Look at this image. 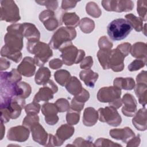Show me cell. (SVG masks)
<instances>
[{"instance_id": "ee69618b", "label": "cell", "mask_w": 147, "mask_h": 147, "mask_svg": "<svg viewBox=\"0 0 147 147\" xmlns=\"http://www.w3.org/2000/svg\"><path fill=\"white\" fill-rule=\"evenodd\" d=\"M59 112L63 113L68 111L70 109V105L67 99L65 98H59L55 103Z\"/></svg>"}, {"instance_id": "836d02e7", "label": "cell", "mask_w": 147, "mask_h": 147, "mask_svg": "<svg viewBox=\"0 0 147 147\" xmlns=\"http://www.w3.org/2000/svg\"><path fill=\"white\" fill-rule=\"evenodd\" d=\"M111 49H99L97 52V57L103 69L109 68V56Z\"/></svg>"}, {"instance_id": "5bb4252c", "label": "cell", "mask_w": 147, "mask_h": 147, "mask_svg": "<svg viewBox=\"0 0 147 147\" xmlns=\"http://www.w3.org/2000/svg\"><path fill=\"white\" fill-rule=\"evenodd\" d=\"M39 20L49 31L55 30L59 25L54 11L51 10H45L41 12L39 15Z\"/></svg>"}, {"instance_id": "11a10c76", "label": "cell", "mask_w": 147, "mask_h": 147, "mask_svg": "<svg viewBox=\"0 0 147 147\" xmlns=\"http://www.w3.org/2000/svg\"><path fill=\"white\" fill-rule=\"evenodd\" d=\"M84 106V103H80L73 98L71 102L70 109L74 111L80 113V111L83 110Z\"/></svg>"}, {"instance_id": "ab89813d", "label": "cell", "mask_w": 147, "mask_h": 147, "mask_svg": "<svg viewBox=\"0 0 147 147\" xmlns=\"http://www.w3.org/2000/svg\"><path fill=\"white\" fill-rule=\"evenodd\" d=\"M137 11L142 21H146L147 14V1L140 0L137 2Z\"/></svg>"}, {"instance_id": "be15d7a7", "label": "cell", "mask_w": 147, "mask_h": 147, "mask_svg": "<svg viewBox=\"0 0 147 147\" xmlns=\"http://www.w3.org/2000/svg\"><path fill=\"white\" fill-rule=\"evenodd\" d=\"M1 140H2L3 138V136L5 132V127L3 125V122L1 121Z\"/></svg>"}, {"instance_id": "1f68e13d", "label": "cell", "mask_w": 147, "mask_h": 147, "mask_svg": "<svg viewBox=\"0 0 147 147\" xmlns=\"http://www.w3.org/2000/svg\"><path fill=\"white\" fill-rule=\"evenodd\" d=\"M134 7V3L132 1H126V0H115V6L114 11L115 12H128L131 10Z\"/></svg>"}, {"instance_id": "9c48e42d", "label": "cell", "mask_w": 147, "mask_h": 147, "mask_svg": "<svg viewBox=\"0 0 147 147\" xmlns=\"http://www.w3.org/2000/svg\"><path fill=\"white\" fill-rule=\"evenodd\" d=\"M58 91V87L52 80H49L47 84L40 88L34 96L33 101L40 102L41 101L48 102L53 99L54 94Z\"/></svg>"}, {"instance_id": "3957f363", "label": "cell", "mask_w": 147, "mask_h": 147, "mask_svg": "<svg viewBox=\"0 0 147 147\" xmlns=\"http://www.w3.org/2000/svg\"><path fill=\"white\" fill-rule=\"evenodd\" d=\"M132 29L131 25L126 19L120 18L114 20L109 23L107 28V32L111 40L119 41L125 38Z\"/></svg>"}, {"instance_id": "44dd1931", "label": "cell", "mask_w": 147, "mask_h": 147, "mask_svg": "<svg viewBox=\"0 0 147 147\" xmlns=\"http://www.w3.org/2000/svg\"><path fill=\"white\" fill-rule=\"evenodd\" d=\"M22 30L24 37L28 41H37L40 40V33L34 24L29 22L22 24Z\"/></svg>"}, {"instance_id": "8992f818", "label": "cell", "mask_w": 147, "mask_h": 147, "mask_svg": "<svg viewBox=\"0 0 147 147\" xmlns=\"http://www.w3.org/2000/svg\"><path fill=\"white\" fill-rule=\"evenodd\" d=\"M19 8L12 0L1 1V21L15 23L20 20Z\"/></svg>"}, {"instance_id": "d6a6232c", "label": "cell", "mask_w": 147, "mask_h": 147, "mask_svg": "<svg viewBox=\"0 0 147 147\" xmlns=\"http://www.w3.org/2000/svg\"><path fill=\"white\" fill-rule=\"evenodd\" d=\"M54 77L58 84L61 86H65L69 81L71 76V74L68 71L65 69H60L55 72Z\"/></svg>"}, {"instance_id": "bcb514c9", "label": "cell", "mask_w": 147, "mask_h": 147, "mask_svg": "<svg viewBox=\"0 0 147 147\" xmlns=\"http://www.w3.org/2000/svg\"><path fill=\"white\" fill-rule=\"evenodd\" d=\"M24 109L27 114H37L40 112V110L41 109V105L38 102L33 101L32 103H29L27 105H25Z\"/></svg>"}, {"instance_id": "9a60e30c", "label": "cell", "mask_w": 147, "mask_h": 147, "mask_svg": "<svg viewBox=\"0 0 147 147\" xmlns=\"http://www.w3.org/2000/svg\"><path fill=\"white\" fill-rule=\"evenodd\" d=\"M123 106L122 108V113L126 117H133L137 111V103L135 98L130 94H125L122 98Z\"/></svg>"}, {"instance_id": "94428289", "label": "cell", "mask_w": 147, "mask_h": 147, "mask_svg": "<svg viewBox=\"0 0 147 147\" xmlns=\"http://www.w3.org/2000/svg\"><path fill=\"white\" fill-rule=\"evenodd\" d=\"M10 66V63L7 59L3 57L0 59V70L3 71L8 69Z\"/></svg>"}, {"instance_id": "ac0fdd59", "label": "cell", "mask_w": 147, "mask_h": 147, "mask_svg": "<svg viewBox=\"0 0 147 147\" xmlns=\"http://www.w3.org/2000/svg\"><path fill=\"white\" fill-rule=\"evenodd\" d=\"M17 70L23 76L31 77L36 71V65L34 59L26 56L23 59L21 63L18 65Z\"/></svg>"}, {"instance_id": "e0dca14e", "label": "cell", "mask_w": 147, "mask_h": 147, "mask_svg": "<svg viewBox=\"0 0 147 147\" xmlns=\"http://www.w3.org/2000/svg\"><path fill=\"white\" fill-rule=\"evenodd\" d=\"M30 130L32 132L33 140L35 142L41 145H46L48 139V134L39 122L34 123L31 126Z\"/></svg>"}, {"instance_id": "74e56055", "label": "cell", "mask_w": 147, "mask_h": 147, "mask_svg": "<svg viewBox=\"0 0 147 147\" xmlns=\"http://www.w3.org/2000/svg\"><path fill=\"white\" fill-rule=\"evenodd\" d=\"M86 10L88 15L94 18H98L102 14L101 10L94 2H88L86 6Z\"/></svg>"}, {"instance_id": "6da1fadb", "label": "cell", "mask_w": 147, "mask_h": 147, "mask_svg": "<svg viewBox=\"0 0 147 147\" xmlns=\"http://www.w3.org/2000/svg\"><path fill=\"white\" fill-rule=\"evenodd\" d=\"M5 35V47L13 52H20L23 48L24 36L22 24H13L7 27Z\"/></svg>"}, {"instance_id": "681fc988", "label": "cell", "mask_w": 147, "mask_h": 147, "mask_svg": "<svg viewBox=\"0 0 147 147\" xmlns=\"http://www.w3.org/2000/svg\"><path fill=\"white\" fill-rule=\"evenodd\" d=\"M73 98L75 99L76 101L84 104V103L86 102L89 99L90 94L87 90L83 88L81 92H79L78 95H75Z\"/></svg>"}, {"instance_id": "680465c9", "label": "cell", "mask_w": 147, "mask_h": 147, "mask_svg": "<svg viewBox=\"0 0 147 147\" xmlns=\"http://www.w3.org/2000/svg\"><path fill=\"white\" fill-rule=\"evenodd\" d=\"M141 142V139H140V134H138L137 136H135L133 138H132L131 140H130L127 142L126 146H138Z\"/></svg>"}, {"instance_id": "5b68a950", "label": "cell", "mask_w": 147, "mask_h": 147, "mask_svg": "<svg viewBox=\"0 0 147 147\" xmlns=\"http://www.w3.org/2000/svg\"><path fill=\"white\" fill-rule=\"evenodd\" d=\"M76 36V32L75 28L61 26L53 34L49 45L54 49H59L62 45L67 42L71 41Z\"/></svg>"}, {"instance_id": "d590c367", "label": "cell", "mask_w": 147, "mask_h": 147, "mask_svg": "<svg viewBox=\"0 0 147 147\" xmlns=\"http://www.w3.org/2000/svg\"><path fill=\"white\" fill-rule=\"evenodd\" d=\"M1 55L2 57H6L11 60L14 62L17 63L22 59V53L20 52H13L6 49L5 46H3L1 50Z\"/></svg>"}, {"instance_id": "8d00e7d4", "label": "cell", "mask_w": 147, "mask_h": 147, "mask_svg": "<svg viewBox=\"0 0 147 147\" xmlns=\"http://www.w3.org/2000/svg\"><path fill=\"white\" fill-rule=\"evenodd\" d=\"M79 27L83 33H90L95 28V23L92 20L88 17H84L80 21Z\"/></svg>"}, {"instance_id": "816d5d0a", "label": "cell", "mask_w": 147, "mask_h": 147, "mask_svg": "<svg viewBox=\"0 0 147 147\" xmlns=\"http://www.w3.org/2000/svg\"><path fill=\"white\" fill-rule=\"evenodd\" d=\"M131 47V45L130 43L124 42L118 45L117 48L119 50V51L125 56V57H126L130 52Z\"/></svg>"}, {"instance_id": "4dcf8cb0", "label": "cell", "mask_w": 147, "mask_h": 147, "mask_svg": "<svg viewBox=\"0 0 147 147\" xmlns=\"http://www.w3.org/2000/svg\"><path fill=\"white\" fill-rule=\"evenodd\" d=\"M134 89L135 94L138 98L139 103L145 107L147 101V84L137 83Z\"/></svg>"}, {"instance_id": "7c38bea8", "label": "cell", "mask_w": 147, "mask_h": 147, "mask_svg": "<svg viewBox=\"0 0 147 147\" xmlns=\"http://www.w3.org/2000/svg\"><path fill=\"white\" fill-rule=\"evenodd\" d=\"M41 112L48 125H53L59 121V117L57 115L59 111L55 103L48 102L44 103L41 106Z\"/></svg>"}, {"instance_id": "7402d4cb", "label": "cell", "mask_w": 147, "mask_h": 147, "mask_svg": "<svg viewBox=\"0 0 147 147\" xmlns=\"http://www.w3.org/2000/svg\"><path fill=\"white\" fill-rule=\"evenodd\" d=\"M146 121V109L144 107L136 112L132 119V123L138 130L145 131L147 128Z\"/></svg>"}, {"instance_id": "7a4b0ae2", "label": "cell", "mask_w": 147, "mask_h": 147, "mask_svg": "<svg viewBox=\"0 0 147 147\" xmlns=\"http://www.w3.org/2000/svg\"><path fill=\"white\" fill-rule=\"evenodd\" d=\"M26 48L30 53L34 55L33 59L38 67H42L53 55L49 44L40 41H28Z\"/></svg>"}, {"instance_id": "8fae6325", "label": "cell", "mask_w": 147, "mask_h": 147, "mask_svg": "<svg viewBox=\"0 0 147 147\" xmlns=\"http://www.w3.org/2000/svg\"><path fill=\"white\" fill-rule=\"evenodd\" d=\"M29 134V129L25 126H17L9 129L7 134V138L10 141L22 142L28 139Z\"/></svg>"}, {"instance_id": "ffe728a7", "label": "cell", "mask_w": 147, "mask_h": 147, "mask_svg": "<svg viewBox=\"0 0 147 147\" xmlns=\"http://www.w3.org/2000/svg\"><path fill=\"white\" fill-rule=\"evenodd\" d=\"M75 128L69 124H63L61 125L56 130V138L57 140V146H61L63 142L69 138L74 134Z\"/></svg>"}, {"instance_id": "9f6ffc18", "label": "cell", "mask_w": 147, "mask_h": 147, "mask_svg": "<svg viewBox=\"0 0 147 147\" xmlns=\"http://www.w3.org/2000/svg\"><path fill=\"white\" fill-rule=\"evenodd\" d=\"M63 61L59 59H53L49 63V66L53 69H57L61 68L63 65Z\"/></svg>"}, {"instance_id": "f6af8a7d", "label": "cell", "mask_w": 147, "mask_h": 147, "mask_svg": "<svg viewBox=\"0 0 147 147\" xmlns=\"http://www.w3.org/2000/svg\"><path fill=\"white\" fill-rule=\"evenodd\" d=\"M94 146H122V145L115 143L110 140L99 138L95 141L94 144Z\"/></svg>"}, {"instance_id": "91938a15", "label": "cell", "mask_w": 147, "mask_h": 147, "mask_svg": "<svg viewBox=\"0 0 147 147\" xmlns=\"http://www.w3.org/2000/svg\"><path fill=\"white\" fill-rule=\"evenodd\" d=\"M10 117L5 108H1V121L7 123L10 121Z\"/></svg>"}, {"instance_id": "7bdbcfd3", "label": "cell", "mask_w": 147, "mask_h": 147, "mask_svg": "<svg viewBox=\"0 0 147 147\" xmlns=\"http://www.w3.org/2000/svg\"><path fill=\"white\" fill-rule=\"evenodd\" d=\"M146 63V59H137L133 61L129 65L128 69L129 71H138L141 68H143Z\"/></svg>"}, {"instance_id": "db71d44e", "label": "cell", "mask_w": 147, "mask_h": 147, "mask_svg": "<svg viewBox=\"0 0 147 147\" xmlns=\"http://www.w3.org/2000/svg\"><path fill=\"white\" fill-rule=\"evenodd\" d=\"M77 3L78 1H75L64 0L61 2V8L64 10H71L76 6Z\"/></svg>"}, {"instance_id": "c3c4849f", "label": "cell", "mask_w": 147, "mask_h": 147, "mask_svg": "<svg viewBox=\"0 0 147 147\" xmlns=\"http://www.w3.org/2000/svg\"><path fill=\"white\" fill-rule=\"evenodd\" d=\"M98 46L100 49H111L113 44L106 36H103L99 39Z\"/></svg>"}, {"instance_id": "7dc6e473", "label": "cell", "mask_w": 147, "mask_h": 147, "mask_svg": "<svg viewBox=\"0 0 147 147\" xmlns=\"http://www.w3.org/2000/svg\"><path fill=\"white\" fill-rule=\"evenodd\" d=\"M36 2L40 5L45 6L47 10L54 11L58 7V1H36Z\"/></svg>"}, {"instance_id": "f907efd6", "label": "cell", "mask_w": 147, "mask_h": 147, "mask_svg": "<svg viewBox=\"0 0 147 147\" xmlns=\"http://www.w3.org/2000/svg\"><path fill=\"white\" fill-rule=\"evenodd\" d=\"M92 142L90 140H84L82 137H78L74 141L72 145H68L74 146H94V144H92Z\"/></svg>"}, {"instance_id": "f546056e", "label": "cell", "mask_w": 147, "mask_h": 147, "mask_svg": "<svg viewBox=\"0 0 147 147\" xmlns=\"http://www.w3.org/2000/svg\"><path fill=\"white\" fill-rule=\"evenodd\" d=\"M62 21L67 27L75 28L79 25V17L75 13H65L61 17Z\"/></svg>"}, {"instance_id": "b9f144b4", "label": "cell", "mask_w": 147, "mask_h": 147, "mask_svg": "<svg viewBox=\"0 0 147 147\" xmlns=\"http://www.w3.org/2000/svg\"><path fill=\"white\" fill-rule=\"evenodd\" d=\"M39 122V117L37 114H29L24 118L22 121V125L25 126L29 129L35 123Z\"/></svg>"}, {"instance_id": "d6986e66", "label": "cell", "mask_w": 147, "mask_h": 147, "mask_svg": "<svg viewBox=\"0 0 147 147\" xmlns=\"http://www.w3.org/2000/svg\"><path fill=\"white\" fill-rule=\"evenodd\" d=\"M109 134L112 138L117 140H121L125 143H127L130 140L135 137L134 132L129 127L111 129L109 131Z\"/></svg>"}, {"instance_id": "60d3db41", "label": "cell", "mask_w": 147, "mask_h": 147, "mask_svg": "<svg viewBox=\"0 0 147 147\" xmlns=\"http://www.w3.org/2000/svg\"><path fill=\"white\" fill-rule=\"evenodd\" d=\"M80 113L69 109L66 114V121L67 123L70 125H76L79 122Z\"/></svg>"}, {"instance_id": "30bf717a", "label": "cell", "mask_w": 147, "mask_h": 147, "mask_svg": "<svg viewBox=\"0 0 147 147\" xmlns=\"http://www.w3.org/2000/svg\"><path fill=\"white\" fill-rule=\"evenodd\" d=\"M121 90L115 86L103 87L99 89L97 93L98 100L103 103H110L119 98Z\"/></svg>"}, {"instance_id": "d4e9b609", "label": "cell", "mask_w": 147, "mask_h": 147, "mask_svg": "<svg viewBox=\"0 0 147 147\" xmlns=\"http://www.w3.org/2000/svg\"><path fill=\"white\" fill-rule=\"evenodd\" d=\"M130 53L137 59H146L147 45L145 42H137L131 45Z\"/></svg>"}, {"instance_id": "f5cc1de1", "label": "cell", "mask_w": 147, "mask_h": 147, "mask_svg": "<svg viewBox=\"0 0 147 147\" xmlns=\"http://www.w3.org/2000/svg\"><path fill=\"white\" fill-rule=\"evenodd\" d=\"M93 65V59L91 56H88L86 57L81 61L80 67L83 69H90Z\"/></svg>"}, {"instance_id": "4316f807", "label": "cell", "mask_w": 147, "mask_h": 147, "mask_svg": "<svg viewBox=\"0 0 147 147\" xmlns=\"http://www.w3.org/2000/svg\"><path fill=\"white\" fill-rule=\"evenodd\" d=\"M113 85L119 88L131 90L135 86V82L132 78H116L113 81Z\"/></svg>"}, {"instance_id": "e575fe53", "label": "cell", "mask_w": 147, "mask_h": 147, "mask_svg": "<svg viewBox=\"0 0 147 147\" xmlns=\"http://www.w3.org/2000/svg\"><path fill=\"white\" fill-rule=\"evenodd\" d=\"M125 17L136 31L141 32L143 30V21L141 18L136 17L132 13L127 14Z\"/></svg>"}, {"instance_id": "f35d334b", "label": "cell", "mask_w": 147, "mask_h": 147, "mask_svg": "<svg viewBox=\"0 0 147 147\" xmlns=\"http://www.w3.org/2000/svg\"><path fill=\"white\" fill-rule=\"evenodd\" d=\"M3 73L8 80L14 84L18 83L22 79L21 74L15 68L12 69L10 72H3Z\"/></svg>"}, {"instance_id": "cb8c5ba5", "label": "cell", "mask_w": 147, "mask_h": 147, "mask_svg": "<svg viewBox=\"0 0 147 147\" xmlns=\"http://www.w3.org/2000/svg\"><path fill=\"white\" fill-rule=\"evenodd\" d=\"M98 119V111L92 107H87L83 112V123L86 126H92L96 124Z\"/></svg>"}, {"instance_id": "2e32d148", "label": "cell", "mask_w": 147, "mask_h": 147, "mask_svg": "<svg viewBox=\"0 0 147 147\" xmlns=\"http://www.w3.org/2000/svg\"><path fill=\"white\" fill-rule=\"evenodd\" d=\"M25 106V100L19 96H14L11 99L9 105L5 107L10 119H17L20 117L22 109Z\"/></svg>"}, {"instance_id": "52a82bcc", "label": "cell", "mask_w": 147, "mask_h": 147, "mask_svg": "<svg viewBox=\"0 0 147 147\" xmlns=\"http://www.w3.org/2000/svg\"><path fill=\"white\" fill-rule=\"evenodd\" d=\"M1 108L6 107L13 97L16 96L14 84L8 80L3 74L1 73Z\"/></svg>"}, {"instance_id": "6125c7cd", "label": "cell", "mask_w": 147, "mask_h": 147, "mask_svg": "<svg viewBox=\"0 0 147 147\" xmlns=\"http://www.w3.org/2000/svg\"><path fill=\"white\" fill-rule=\"evenodd\" d=\"M122 105V99L121 98H118L115 99V100L109 103V106L114 107L116 109H119L121 106Z\"/></svg>"}, {"instance_id": "f1b7e54d", "label": "cell", "mask_w": 147, "mask_h": 147, "mask_svg": "<svg viewBox=\"0 0 147 147\" xmlns=\"http://www.w3.org/2000/svg\"><path fill=\"white\" fill-rule=\"evenodd\" d=\"M65 87L68 92L74 96L78 95L83 89L80 82L76 76H71Z\"/></svg>"}, {"instance_id": "ba28073f", "label": "cell", "mask_w": 147, "mask_h": 147, "mask_svg": "<svg viewBox=\"0 0 147 147\" xmlns=\"http://www.w3.org/2000/svg\"><path fill=\"white\" fill-rule=\"evenodd\" d=\"M98 119L102 122H106L108 125L116 127L122 122V118L117 109L111 106L99 108L98 110Z\"/></svg>"}, {"instance_id": "277c9868", "label": "cell", "mask_w": 147, "mask_h": 147, "mask_svg": "<svg viewBox=\"0 0 147 147\" xmlns=\"http://www.w3.org/2000/svg\"><path fill=\"white\" fill-rule=\"evenodd\" d=\"M59 50L61 52L60 56L62 61L66 65L78 64L81 62L85 56V52L82 49H78L71 41L62 45Z\"/></svg>"}, {"instance_id": "6f0895ef", "label": "cell", "mask_w": 147, "mask_h": 147, "mask_svg": "<svg viewBox=\"0 0 147 147\" xmlns=\"http://www.w3.org/2000/svg\"><path fill=\"white\" fill-rule=\"evenodd\" d=\"M146 71H142L136 77L137 83L147 84V74Z\"/></svg>"}, {"instance_id": "484cf974", "label": "cell", "mask_w": 147, "mask_h": 147, "mask_svg": "<svg viewBox=\"0 0 147 147\" xmlns=\"http://www.w3.org/2000/svg\"><path fill=\"white\" fill-rule=\"evenodd\" d=\"M51 76L50 70L45 67H40L37 71L35 75L34 80L38 85H45L50 80Z\"/></svg>"}, {"instance_id": "83f0119b", "label": "cell", "mask_w": 147, "mask_h": 147, "mask_svg": "<svg viewBox=\"0 0 147 147\" xmlns=\"http://www.w3.org/2000/svg\"><path fill=\"white\" fill-rule=\"evenodd\" d=\"M31 92L32 88L30 85L25 82H18L15 86L16 96L26 99L29 96Z\"/></svg>"}, {"instance_id": "603a6c76", "label": "cell", "mask_w": 147, "mask_h": 147, "mask_svg": "<svg viewBox=\"0 0 147 147\" xmlns=\"http://www.w3.org/2000/svg\"><path fill=\"white\" fill-rule=\"evenodd\" d=\"M79 77L87 87L94 88L99 75L91 69H88L81 71L79 74Z\"/></svg>"}, {"instance_id": "4fadbf2b", "label": "cell", "mask_w": 147, "mask_h": 147, "mask_svg": "<svg viewBox=\"0 0 147 147\" xmlns=\"http://www.w3.org/2000/svg\"><path fill=\"white\" fill-rule=\"evenodd\" d=\"M125 56L117 48L111 50L109 56V68L114 72H121L125 67Z\"/></svg>"}]
</instances>
